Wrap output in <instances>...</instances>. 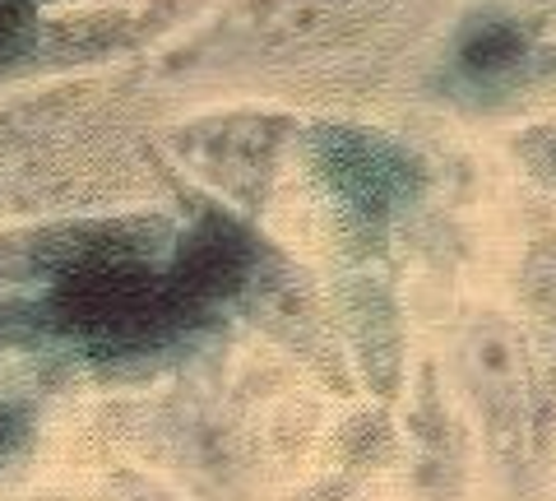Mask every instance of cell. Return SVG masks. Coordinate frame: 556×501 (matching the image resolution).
<instances>
[{"mask_svg": "<svg viewBox=\"0 0 556 501\" xmlns=\"http://www.w3.org/2000/svg\"><path fill=\"white\" fill-rule=\"evenodd\" d=\"M20 437H24V418H20L14 409L0 404V455L14 451V446H20Z\"/></svg>", "mask_w": 556, "mask_h": 501, "instance_id": "1", "label": "cell"}]
</instances>
